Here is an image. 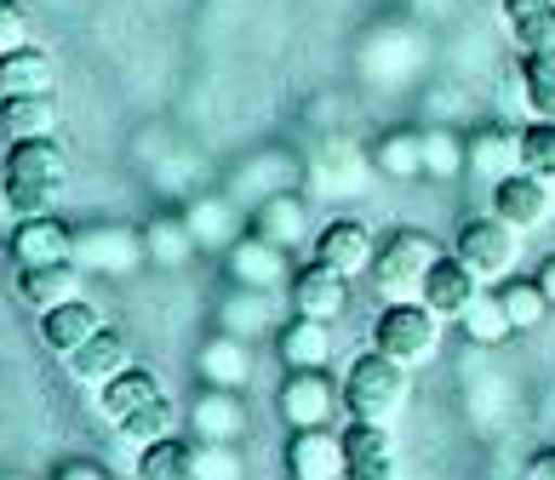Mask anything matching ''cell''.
<instances>
[{"label":"cell","mask_w":555,"mask_h":480,"mask_svg":"<svg viewBox=\"0 0 555 480\" xmlns=\"http://www.w3.org/2000/svg\"><path fill=\"white\" fill-rule=\"evenodd\" d=\"M532 281H539V286H544V298L555 303V258H550V263H544V269H539V275H532Z\"/></svg>","instance_id":"46"},{"label":"cell","mask_w":555,"mask_h":480,"mask_svg":"<svg viewBox=\"0 0 555 480\" xmlns=\"http://www.w3.org/2000/svg\"><path fill=\"white\" fill-rule=\"evenodd\" d=\"M521 80H527V109L539 120H555V47L521 52Z\"/></svg>","instance_id":"35"},{"label":"cell","mask_w":555,"mask_h":480,"mask_svg":"<svg viewBox=\"0 0 555 480\" xmlns=\"http://www.w3.org/2000/svg\"><path fill=\"white\" fill-rule=\"evenodd\" d=\"M275 349H281L286 372H310V366H326V361H333V321H310V315H293V321L281 326Z\"/></svg>","instance_id":"20"},{"label":"cell","mask_w":555,"mask_h":480,"mask_svg":"<svg viewBox=\"0 0 555 480\" xmlns=\"http://www.w3.org/2000/svg\"><path fill=\"white\" fill-rule=\"evenodd\" d=\"M0 480H24V475H0Z\"/></svg>","instance_id":"47"},{"label":"cell","mask_w":555,"mask_h":480,"mask_svg":"<svg viewBox=\"0 0 555 480\" xmlns=\"http://www.w3.org/2000/svg\"><path fill=\"white\" fill-rule=\"evenodd\" d=\"M366 166H373V155H361L356 143H326L321 155H310V183H315L321 195L361 190V183H366Z\"/></svg>","instance_id":"26"},{"label":"cell","mask_w":555,"mask_h":480,"mask_svg":"<svg viewBox=\"0 0 555 480\" xmlns=\"http://www.w3.org/2000/svg\"><path fill=\"white\" fill-rule=\"evenodd\" d=\"M138 480H195V446L178 441V434H160V441L143 446Z\"/></svg>","instance_id":"34"},{"label":"cell","mask_w":555,"mask_h":480,"mask_svg":"<svg viewBox=\"0 0 555 480\" xmlns=\"http://www.w3.org/2000/svg\"><path fill=\"white\" fill-rule=\"evenodd\" d=\"M436 263H441V252H436V241H429L424 229H389V235L378 241V252H373V281L401 298V291H418Z\"/></svg>","instance_id":"5"},{"label":"cell","mask_w":555,"mask_h":480,"mask_svg":"<svg viewBox=\"0 0 555 480\" xmlns=\"http://www.w3.org/2000/svg\"><path fill=\"white\" fill-rule=\"evenodd\" d=\"M0 166H7V190H12L17 218L52 212L69 190V155L57 150V138H17Z\"/></svg>","instance_id":"1"},{"label":"cell","mask_w":555,"mask_h":480,"mask_svg":"<svg viewBox=\"0 0 555 480\" xmlns=\"http://www.w3.org/2000/svg\"><path fill=\"white\" fill-rule=\"evenodd\" d=\"M183 223H190V235H195V246L207 252V246H230L241 241V212H235V200H223V195H201V200H190L183 206Z\"/></svg>","instance_id":"24"},{"label":"cell","mask_w":555,"mask_h":480,"mask_svg":"<svg viewBox=\"0 0 555 480\" xmlns=\"http://www.w3.org/2000/svg\"><path fill=\"white\" fill-rule=\"evenodd\" d=\"M521 172L555 183V120H532L521 132Z\"/></svg>","instance_id":"39"},{"label":"cell","mask_w":555,"mask_h":480,"mask_svg":"<svg viewBox=\"0 0 555 480\" xmlns=\"http://www.w3.org/2000/svg\"><path fill=\"white\" fill-rule=\"evenodd\" d=\"M98 326H104V321H98V309H92V303H80V298H69V303L47 309V321H40V338H47L52 354H75Z\"/></svg>","instance_id":"28"},{"label":"cell","mask_w":555,"mask_h":480,"mask_svg":"<svg viewBox=\"0 0 555 480\" xmlns=\"http://www.w3.org/2000/svg\"><path fill=\"white\" fill-rule=\"evenodd\" d=\"M275 406H281V417L293 429H326V424H333V412H338V389H333V378H326V366L286 372Z\"/></svg>","instance_id":"7"},{"label":"cell","mask_w":555,"mask_h":480,"mask_svg":"<svg viewBox=\"0 0 555 480\" xmlns=\"http://www.w3.org/2000/svg\"><path fill=\"white\" fill-rule=\"evenodd\" d=\"M52 480H109V475L98 469V464H64V469H57Z\"/></svg>","instance_id":"44"},{"label":"cell","mask_w":555,"mask_h":480,"mask_svg":"<svg viewBox=\"0 0 555 480\" xmlns=\"http://www.w3.org/2000/svg\"><path fill=\"white\" fill-rule=\"evenodd\" d=\"M0 7H7V0H0Z\"/></svg>","instance_id":"48"},{"label":"cell","mask_w":555,"mask_h":480,"mask_svg":"<svg viewBox=\"0 0 555 480\" xmlns=\"http://www.w3.org/2000/svg\"><path fill=\"white\" fill-rule=\"evenodd\" d=\"M344 480H396V441L384 424L349 417L344 429Z\"/></svg>","instance_id":"10"},{"label":"cell","mask_w":555,"mask_h":480,"mask_svg":"<svg viewBox=\"0 0 555 480\" xmlns=\"http://www.w3.org/2000/svg\"><path fill=\"white\" fill-rule=\"evenodd\" d=\"M499 98H504V109H509V115H527V80H521V64H516V69L504 75Z\"/></svg>","instance_id":"42"},{"label":"cell","mask_w":555,"mask_h":480,"mask_svg":"<svg viewBox=\"0 0 555 480\" xmlns=\"http://www.w3.org/2000/svg\"><path fill=\"white\" fill-rule=\"evenodd\" d=\"M178 429V406L167 401V394H155L150 406H138L132 417H120V434H127V441H160V434H172Z\"/></svg>","instance_id":"38"},{"label":"cell","mask_w":555,"mask_h":480,"mask_svg":"<svg viewBox=\"0 0 555 480\" xmlns=\"http://www.w3.org/2000/svg\"><path fill=\"white\" fill-rule=\"evenodd\" d=\"M253 229L258 235H270L275 246H298L304 229H310V206H304L298 190H275L253 206Z\"/></svg>","instance_id":"23"},{"label":"cell","mask_w":555,"mask_h":480,"mask_svg":"<svg viewBox=\"0 0 555 480\" xmlns=\"http://www.w3.org/2000/svg\"><path fill=\"white\" fill-rule=\"evenodd\" d=\"M436 343H441V315L429 303H389L378 315V326H373V349L396 354L401 366L429 361Z\"/></svg>","instance_id":"4"},{"label":"cell","mask_w":555,"mask_h":480,"mask_svg":"<svg viewBox=\"0 0 555 480\" xmlns=\"http://www.w3.org/2000/svg\"><path fill=\"white\" fill-rule=\"evenodd\" d=\"M499 298H504V315H509V326H516V332H532V326H539L550 309H555V303L544 298L539 281H509Z\"/></svg>","instance_id":"37"},{"label":"cell","mask_w":555,"mask_h":480,"mask_svg":"<svg viewBox=\"0 0 555 480\" xmlns=\"http://www.w3.org/2000/svg\"><path fill=\"white\" fill-rule=\"evenodd\" d=\"M469 172L487 183H504L509 172H521V132L509 127H487L469 138Z\"/></svg>","instance_id":"27"},{"label":"cell","mask_w":555,"mask_h":480,"mask_svg":"<svg viewBox=\"0 0 555 480\" xmlns=\"http://www.w3.org/2000/svg\"><path fill=\"white\" fill-rule=\"evenodd\" d=\"M504 29L521 52L555 47V0H504Z\"/></svg>","instance_id":"30"},{"label":"cell","mask_w":555,"mask_h":480,"mask_svg":"<svg viewBox=\"0 0 555 480\" xmlns=\"http://www.w3.org/2000/svg\"><path fill=\"white\" fill-rule=\"evenodd\" d=\"M230 281L235 286H263V291H281L293 286V258H286V246H275L270 235H241L230 246Z\"/></svg>","instance_id":"8"},{"label":"cell","mask_w":555,"mask_h":480,"mask_svg":"<svg viewBox=\"0 0 555 480\" xmlns=\"http://www.w3.org/2000/svg\"><path fill=\"white\" fill-rule=\"evenodd\" d=\"M69 263H80L87 275H132L138 263H150L143 252V229L120 223H87L69 235Z\"/></svg>","instance_id":"3"},{"label":"cell","mask_w":555,"mask_h":480,"mask_svg":"<svg viewBox=\"0 0 555 480\" xmlns=\"http://www.w3.org/2000/svg\"><path fill=\"white\" fill-rule=\"evenodd\" d=\"M0 127H7V143H17V138H57V92L0 98Z\"/></svg>","instance_id":"25"},{"label":"cell","mask_w":555,"mask_h":480,"mask_svg":"<svg viewBox=\"0 0 555 480\" xmlns=\"http://www.w3.org/2000/svg\"><path fill=\"white\" fill-rule=\"evenodd\" d=\"M373 252H378L373 229L356 223V218L326 223V229H321V241H315V258H321L326 269H338V275H349V281H356L361 269H373Z\"/></svg>","instance_id":"12"},{"label":"cell","mask_w":555,"mask_h":480,"mask_svg":"<svg viewBox=\"0 0 555 480\" xmlns=\"http://www.w3.org/2000/svg\"><path fill=\"white\" fill-rule=\"evenodd\" d=\"M12 47H29V17H24V7H0V52H12Z\"/></svg>","instance_id":"41"},{"label":"cell","mask_w":555,"mask_h":480,"mask_svg":"<svg viewBox=\"0 0 555 480\" xmlns=\"http://www.w3.org/2000/svg\"><path fill=\"white\" fill-rule=\"evenodd\" d=\"M527 480H555V452H532L527 457Z\"/></svg>","instance_id":"43"},{"label":"cell","mask_w":555,"mask_h":480,"mask_svg":"<svg viewBox=\"0 0 555 480\" xmlns=\"http://www.w3.org/2000/svg\"><path fill=\"white\" fill-rule=\"evenodd\" d=\"M275 321H281L275 291H263V286H235L230 298H223V309H218V326H223V332H235V338H258V332H275Z\"/></svg>","instance_id":"22"},{"label":"cell","mask_w":555,"mask_h":480,"mask_svg":"<svg viewBox=\"0 0 555 480\" xmlns=\"http://www.w3.org/2000/svg\"><path fill=\"white\" fill-rule=\"evenodd\" d=\"M80 275H87V269L69 263V258L64 263H40V269H17V298H24V309H40V315H47V309L75 298Z\"/></svg>","instance_id":"19"},{"label":"cell","mask_w":555,"mask_h":480,"mask_svg":"<svg viewBox=\"0 0 555 480\" xmlns=\"http://www.w3.org/2000/svg\"><path fill=\"white\" fill-rule=\"evenodd\" d=\"M286 469H293V480H344V434L298 429L286 441Z\"/></svg>","instance_id":"13"},{"label":"cell","mask_w":555,"mask_h":480,"mask_svg":"<svg viewBox=\"0 0 555 480\" xmlns=\"http://www.w3.org/2000/svg\"><path fill=\"white\" fill-rule=\"evenodd\" d=\"M459 172H469V143H464V138H452L447 127L424 132V178L452 183Z\"/></svg>","instance_id":"36"},{"label":"cell","mask_w":555,"mask_h":480,"mask_svg":"<svg viewBox=\"0 0 555 480\" xmlns=\"http://www.w3.org/2000/svg\"><path fill=\"white\" fill-rule=\"evenodd\" d=\"M344 406H349V417L389 424V417L406 406V366L384 349H366L361 361H349V372H344Z\"/></svg>","instance_id":"2"},{"label":"cell","mask_w":555,"mask_h":480,"mask_svg":"<svg viewBox=\"0 0 555 480\" xmlns=\"http://www.w3.org/2000/svg\"><path fill=\"white\" fill-rule=\"evenodd\" d=\"M143 252H150V263H160V269H183V263L201 252V246H195L190 223H183V212H178V218L143 223Z\"/></svg>","instance_id":"31"},{"label":"cell","mask_w":555,"mask_h":480,"mask_svg":"<svg viewBox=\"0 0 555 480\" xmlns=\"http://www.w3.org/2000/svg\"><path fill=\"white\" fill-rule=\"evenodd\" d=\"M195 480H246L241 446H230V441H201V446H195Z\"/></svg>","instance_id":"40"},{"label":"cell","mask_w":555,"mask_h":480,"mask_svg":"<svg viewBox=\"0 0 555 480\" xmlns=\"http://www.w3.org/2000/svg\"><path fill=\"white\" fill-rule=\"evenodd\" d=\"M17 218V206H12V190H7V166H0V223Z\"/></svg>","instance_id":"45"},{"label":"cell","mask_w":555,"mask_h":480,"mask_svg":"<svg viewBox=\"0 0 555 480\" xmlns=\"http://www.w3.org/2000/svg\"><path fill=\"white\" fill-rule=\"evenodd\" d=\"M459 326H464V338H469V343H481V349L504 343V338H516V326H509V315H504V298H499V291H476V298L464 303Z\"/></svg>","instance_id":"32"},{"label":"cell","mask_w":555,"mask_h":480,"mask_svg":"<svg viewBox=\"0 0 555 480\" xmlns=\"http://www.w3.org/2000/svg\"><path fill=\"white\" fill-rule=\"evenodd\" d=\"M24 92H57L52 52H40V47L0 52V98H24Z\"/></svg>","instance_id":"21"},{"label":"cell","mask_w":555,"mask_h":480,"mask_svg":"<svg viewBox=\"0 0 555 480\" xmlns=\"http://www.w3.org/2000/svg\"><path fill=\"white\" fill-rule=\"evenodd\" d=\"M190 424H195V441H230V446H241V434H246L241 389H207L190 406Z\"/></svg>","instance_id":"15"},{"label":"cell","mask_w":555,"mask_h":480,"mask_svg":"<svg viewBox=\"0 0 555 480\" xmlns=\"http://www.w3.org/2000/svg\"><path fill=\"white\" fill-rule=\"evenodd\" d=\"M516 241H521V229H509L499 212H492V218H469V223L459 229L452 258H464L481 281H504L509 269H516V252H521Z\"/></svg>","instance_id":"6"},{"label":"cell","mask_w":555,"mask_h":480,"mask_svg":"<svg viewBox=\"0 0 555 480\" xmlns=\"http://www.w3.org/2000/svg\"><path fill=\"white\" fill-rule=\"evenodd\" d=\"M155 394H160V378H155V372H143V366H120L115 378H109L104 389H98V406H104V417H115V424H120V417H132L138 406H150Z\"/></svg>","instance_id":"29"},{"label":"cell","mask_w":555,"mask_h":480,"mask_svg":"<svg viewBox=\"0 0 555 480\" xmlns=\"http://www.w3.org/2000/svg\"><path fill=\"white\" fill-rule=\"evenodd\" d=\"M476 291H481V275H476V269H469L464 258H441V263L424 275V286H418V303H429L441 321H447V315L459 321V315H464V303L476 298Z\"/></svg>","instance_id":"14"},{"label":"cell","mask_w":555,"mask_h":480,"mask_svg":"<svg viewBox=\"0 0 555 480\" xmlns=\"http://www.w3.org/2000/svg\"><path fill=\"white\" fill-rule=\"evenodd\" d=\"M349 309V275L326 269L321 258L310 269L293 275V315H310V321H338Z\"/></svg>","instance_id":"11"},{"label":"cell","mask_w":555,"mask_h":480,"mask_svg":"<svg viewBox=\"0 0 555 480\" xmlns=\"http://www.w3.org/2000/svg\"><path fill=\"white\" fill-rule=\"evenodd\" d=\"M69 258V229L57 223L52 212L24 218L12 229V263L17 269H40V263H64Z\"/></svg>","instance_id":"16"},{"label":"cell","mask_w":555,"mask_h":480,"mask_svg":"<svg viewBox=\"0 0 555 480\" xmlns=\"http://www.w3.org/2000/svg\"><path fill=\"white\" fill-rule=\"evenodd\" d=\"M64 361H69V378H75V384L104 389V384L115 378V372L127 366V338H120L115 326H98V332H92V338L80 343L75 354H64Z\"/></svg>","instance_id":"18"},{"label":"cell","mask_w":555,"mask_h":480,"mask_svg":"<svg viewBox=\"0 0 555 480\" xmlns=\"http://www.w3.org/2000/svg\"><path fill=\"white\" fill-rule=\"evenodd\" d=\"M555 183H544V178H532V172H509L504 183H492V212H499L509 229H544L550 223V212H555Z\"/></svg>","instance_id":"9"},{"label":"cell","mask_w":555,"mask_h":480,"mask_svg":"<svg viewBox=\"0 0 555 480\" xmlns=\"http://www.w3.org/2000/svg\"><path fill=\"white\" fill-rule=\"evenodd\" d=\"M373 172L396 178V183L424 178V132H384L373 143Z\"/></svg>","instance_id":"33"},{"label":"cell","mask_w":555,"mask_h":480,"mask_svg":"<svg viewBox=\"0 0 555 480\" xmlns=\"http://www.w3.org/2000/svg\"><path fill=\"white\" fill-rule=\"evenodd\" d=\"M195 372L212 389H246V378H253V349H246V338H235V332H218V338L201 343Z\"/></svg>","instance_id":"17"}]
</instances>
